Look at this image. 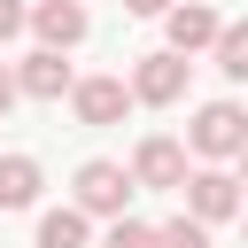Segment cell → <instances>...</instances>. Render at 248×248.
Segmentation results:
<instances>
[{"instance_id": "6da1fadb", "label": "cell", "mask_w": 248, "mask_h": 248, "mask_svg": "<svg viewBox=\"0 0 248 248\" xmlns=\"http://www.w3.org/2000/svg\"><path fill=\"white\" fill-rule=\"evenodd\" d=\"M240 147H248V108H240V101H202L194 124H186V155H202V163H240Z\"/></svg>"}, {"instance_id": "7a4b0ae2", "label": "cell", "mask_w": 248, "mask_h": 248, "mask_svg": "<svg viewBox=\"0 0 248 248\" xmlns=\"http://www.w3.org/2000/svg\"><path fill=\"white\" fill-rule=\"evenodd\" d=\"M132 170L124 163H108V155H93V163H78V178H70V209H85V217H132Z\"/></svg>"}, {"instance_id": "3957f363", "label": "cell", "mask_w": 248, "mask_h": 248, "mask_svg": "<svg viewBox=\"0 0 248 248\" xmlns=\"http://www.w3.org/2000/svg\"><path fill=\"white\" fill-rule=\"evenodd\" d=\"M186 217L194 225H225V217H240L248 209V194H240V178L232 170H217V163H202V170H186Z\"/></svg>"}, {"instance_id": "277c9868", "label": "cell", "mask_w": 248, "mask_h": 248, "mask_svg": "<svg viewBox=\"0 0 248 248\" xmlns=\"http://www.w3.org/2000/svg\"><path fill=\"white\" fill-rule=\"evenodd\" d=\"M132 186H147V194H178V186H186V140L147 132V140L132 147Z\"/></svg>"}, {"instance_id": "5b68a950", "label": "cell", "mask_w": 248, "mask_h": 248, "mask_svg": "<svg viewBox=\"0 0 248 248\" xmlns=\"http://www.w3.org/2000/svg\"><path fill=\"white\" fill-rule=\"evenodd\" d=\"M186 70H194V62L163 46V54H140L124 85H132V101H147V108H170V101H186Z\"/></svg>"}, {"instance_id": "8992f818", "label": "cell", "mask_w": 248, "mask_h": 248, "mask_svg": "<svg viewBox=\"0 0 248 248\" xmlns=\"http://www.w3.org/2000/svg\"><path fill=\"white\" fill-rule=\"evenodd\" d=\"M70 85H78V78H70V62H62L54 46H31V54L16 62V93H23V101H62Z\"/></svg>"}, {"instance_id": "52a82bcc", "label": "cell", "mask_w": 248, "mask_h": 248, "mask_svg": "<svg viewBox=\"0 0 248 248\" xmlns=\"http://www.w3.org/2000/svg\"><path fill=\"white\" fill-rule=\"evenodd\" d=\"M31 31H39V46H54V54H70L93 23H85V0H39L31 8Z\"/></svg>"}, {"instance_id": "ba28073f", "label": "cell", "mask_w": 248, "mask_h": 248, "mask_svg": "<svg viewBox=\"0 0 248 248\" xmlns=\"http://www.w3.org/2000/svg\"><path fill=\"white\" fill-rule=\"evenodd\" d=\"M70 108H78V124H116L132 108V85L124 78H78L70 85Z\"/></svg>"}, {"instance_id": "9c48e42d", "label": "cell", "mask_w": 248, "mask_h": 248, "mask_svg": "<svg viewBox=\"0 0 248 248\" xmlns=\"http://www.w3.org/2000/svg\"><path fill=\"white\" fill-rule=\"evenodd\" d=\"M163 31H170V54H202V46H217V8H202V0H178L170 16H163Z\"/></svg>"}, {"instance_id": "30bf717a", "label": "cell", "mask_w": 248, "mask_h": 248, "mask_svg": "<svg viewBox=\"0 0 248 248\" xmlns=\"http://www.w3.org/2000/svg\"><path fill=\"white\" fill-rule=\"evenodd\" d=\"M39 186H46L39 155H0V209H31V202H39Z\"/></svg>"}, {"instance_id": "8fae6325", "label": "cell", "mask_w": 248, "mask_h": 248, "mask_svg": "<svg viewBox=\"0 0 248 248\" xmlns=\"http://www.w3.org/2000/svg\"><path fill=\"white\" fill-rule=\"evenodd\" d=\"M85 232H93L85 209H46L39 217V248H85Z\"/></svg>"}, {"instance_id": "7c38bea8", "label": "cell", "mask_w": 248, "mask_h": 248, "mask_svg": "<svg viewBox=\"0 0 248 248\" xmlns=\"http://www.w3.org/2000/svg\"><path fill=\"white\" fill-rule=\"evenodd\" d=\"M209 54H217V70H225V78H232V85H240V78H248V23H225V31H217V46H209Z\"/></svg>"}, {"instance_id": "4fadbf2b", "label": "cell", "mask_w": 248, "mask_h": 248, "mask_svg": "<svg viewBox=\"0 0 248 248\" xmlns=\"http://www.w3.org/2000/svg\"><path fill=\"white\" fill-rule=\"evenodd\" d=\"M155 248H209V225H194V217H170V225H155Z\"/></svg>"}, {"instance_id": "5bb4252c", "label": "cell", "mask_w": 248, "mask_h": 248, "mask_svg": "<svg viewBox=\"0 0 248 248\" xmlns=\"http://www.w3.org/2000/svg\"><path fill=\"white\" fill-rule=\"evenodd\" d=\"M101 248H155V225H140V217H116V225L101 232Z\"/></svg>"}, {"instance_id": "9a60e30c", "label": "cell", "mask_w": 248, "mask_h": 248, "mask_svg": "<svg viewBox=\"0 0 248 248\" xmlns=\"http://www.w3.org/2000/svg\"><path fill=\"white\" fill-rule=\"evenodd\" d=\"M23 23H31V8H23V0H0V46H8Z\"/></svg>"}, {"instance_id": "2e32d148", "label": "cell", "mask_w": 248, "mask_h": 248, "mask_svg": "<svg viewBox=\"0 0 248 248\" xmlns=\"http://www.w3.org/2000/svg\"><path fill=\"white\" fill-rule=\"evenodd\" d=\"M16 101H23V93H16V70H8V62H0V116H8V108H16Z\"/></svg>"}, {"instance_id": "e0dca14e", "label": "cell", "mask_w": 248, "mask_h": 248, "mask_svg": "<svg viewBox=\"0 0 248 248\" xmlns=\"http://www.w3.org/2000/svg\"><path fill=\"white\" fill-rule=\"evenodd\" d=\"M124 8H132V16H170L178 0H124Z\"/></svg>"}, {"instance_id": "ac0fdd59", "label": "cell", "mask_w": 248, "mask_h": 248, "mask_svg": "<svg viewBox=\"0 0 248 248\" xmlns=\"http://www.w3.org/2000/svg\"><path fill=\"white\" fill-rule=\"evenodd\" d=\"M232 178H240V194H248V147H240V170H232Z\"/></svg>"}, {"instance_id": "d6986e66", "label": "cell", "mask_w": 248, "mask_h": 248, "mask_svg": "<svg viewBox=\"0 0 248 248\" xmlns=\"http://www.w3.org/2000/svg\"><path fill=\"white\" fill-rule=\"evenodd\" d=\"M240 225H248V209H240Z\"/></svg>"}]
</instances>
